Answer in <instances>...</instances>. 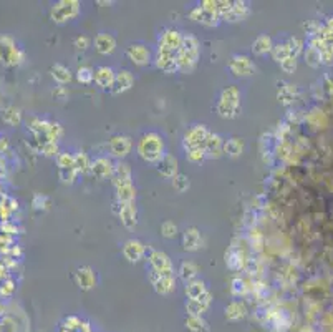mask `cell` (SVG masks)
I'll return each instance as SVG.
<instances>
[{"mask_svg":"<svg viewBox=\"0 0 333 332\" xmlns=\"http://www.w3.org/2000/svg\"><path fill=\"white\" fill-rule=\"evenodd\" d=\"M138 154L148 163H159L164 157V143L158 133H146L138 143Z\"/></svg>","mask_w":333,"mask_h":332,"instance_id":"1","label":"cell"},{"mask_svg":"<svg viewBox=\"0 0 333 332\" xmlns=\"http://www.w3.org/2000/svg\"><path fill=\"white\" fill-rule=\"evenodd\" d=\"M199 58V42L193 35H182V45L178 53L179 72H193Z\"/></svg>","mask_w":333,"mask_h":332,"instance_id":"2","label":"cell"},{"mask_svg":"<svg viewBox=\"0 0 333 332\" xmlns=\"http://www.w3.org/2000/svg\"><path fill=\"white\" fill-rule=\"evenodd\" d=\"M80 13V2L77 0H62L52 7V20L57 24H65L68 20L75 18Z\"/></svg>","mask_w":333,"mask_h":332,"instance_id":"3","label":"cell"},{"mask_svg":"<svg viewBox=\"0 0 333 332\" xmlns=\"http://www.w3.org/2000/svg\"><path fill=\"white\" fill-rule=\"evenodd\" d=\"M181 45H182V35L178 30L169 29L159 38L158 53H179Z\"/></svg>","mask_w":333,"mask_h":332,"instance_id":"4","label":"cell"},{"mask_svg":"<svg viewBox=\"0 0 333 332\" xmlns=\"http://www.w3.org/2000/svg\"><path fill=\"white\" fill-rule=\"evenodd\" d=\"M149 264L154 273L161 276H174L173 273V262L169 256L162 251H149Z\"/></svg>","mask_w":333,"mask_h":332,"instance_id":"5","label":"cell"},{"mask_svg":"<svg viewBox=\"0 0 333 332\" xmlns=\"http://www.w3.org/2000/svg\"><path fill=\"white\" fill-rule=\"evenodd\" d=\"M229 70L235 77H250L255 73V65L246 55H234L229 62Z\"/></svg>","mask_w":333,"mask_h":332,"instance_id":"6","label":"cell"},{"mask_svg":"<svg viewBox=\"0 0 333 332\" xmlns=\"http://www.w3.org/2000/svg\"><path fill=\"white\" fill-rule=\"evenodd\" d=\"M209 130L204 125H196L184 135V146L187 148H204L206 140L209 137Z\"/></svg>","mask_w":333,"mask_h":332,"instance_id":"7","label":"cell"},{"mask_svg":"<svg viewBox=\"0 0 333 332\" xmlns=\"http://www.w3.org/2000/svg\"><path fill=\"white\" fill-rule=\"evenodd\" d=\"M187 17L193 20V22H199L206 27H214L219 24L221 20V15L217 12H210V10H206L202 9V7H194V9L187 13Z\"/></svg>","mask_w":333,"mask_h":332,"instance_id":"8","label":"cell"},{"mask_svg":"<svg viewBox=\"0 0 333 332\" xmlns=\"http://www.w3.org/2000/svg\"><path fill=\"white\" fill-rule=\"evenodd\" d=\"M131 146H133L131 138L125 137V135H116V137H113L110 140V151L116 158H125L131 151Z\"/></svg>","mask_w":333,"mask_h":332,"instance_id":"9","label":"cell"},{"mask_svg":"<svg viewBox=\"0 0 333 332\" xmlns=\"http://www.w3.org/2000/svg\"><path fill=\"white\" fill-rule=\"evenodd\" d=\"M149 279H151V282H153L154 291L159 294H169V293H173L174 287H176L174 276H161L158 273H154V271H151Z\"/></svg>","mask_w":333,"mask_h":332,"instance_id":"10","label":"cell"},{"mask_svg":"<svg viewBox=\"0 0 333 332\" xmlns=\"http://www.w3.org/2000/svg\"><path fill=\"white\" fill-rule=\"evenodd\" d=\"M146 254V246L138 239H130L125 242L123 246V256L130 262H138L142 259V256Z\"/></svg>","mask_w":333,"mask_h":332,"instance_id":"11","label":"cell"},{"mask_svg":"<svg viewBox=\"0 0 333 332\" xmlns=\"http://www.w3.org/2000/svg\"><path fill=\"white\" fill-rule=\"evenodd\" d=\"M75 282L78 284L80 289L90 291L94 287V284H97V276H94L91 268H88V266L78 268L77 273H75Z\"/></svg>","mask_w":333,"mask_h":332,"instance_id":"12","label":"cell"},{"mask_svg":"<svg viewBox=\"0 0 333 332\" xmlns=\"http://www.w3.org/2000/svg\"><path fill=\"white\" fill-rule=\"evenodd\" d=\"M126 55H128V58H130L134 65H139V67L148 65L149 60H151V53H149V50L146 49L145 45H139V43L128 47Z\"/></svg>","mask_w":333,"mask_h":332,"instance_id":"13","label":"cell"},{"mask_svg":"<svg viewBox=\"0 0 333 332\" xmlns=\"http://www.w3.org/2000/svg\"><path fill=\"white\" fill-rule=\"evenodd\" d=\"M249 7L246 2H232V7L224 13L221 20H227V22H241V20L249 17Z\"/></svg>","mask_w":333,"mask_h":332,"instance_id":"14","label":"cell"},{"mask_svg":"<svg viewBox=\"0 0 333 332\" xmlns=\"http://www.w3.org/2000/svg\"><path fill=\"white\" fill-rule=\"evenodd\" d=\"M204 151L206 157L209 158H221V154L224 153V140L216 133H209V137L204 145Z\"/></svg>","mask_w":333,"mask_h":332,"instance_id":"15","label":"cell"},{"mask_svg":"<svg viewBox=\"0 0 333 332\" xmlns=\"http://www.w3.org/2000/svg\"><path fill=\"white\" fill-rule=\"evenodd\" d=\"M133 83H134V77L131 75V72L121 70L120 73H116V77H114L111 92H113L114 95L125 93V92H128V90H130V88L133 86Z\"/></svg>","mask_w":333,"mask_h":332,"instance_id":"16","label":"cell"},{"mask_svg":"<svg viewBox=\"0 0 333 332\" xmlns=\"http://www.w3.org/2000/svg\"><path fill=\"white\" fill-rule=\"evenodd\" d=\"M90 171H91V174L94 176V178L105 180V178H108V176H113L114 166L108 158H98L91 163Z\"/></svg>","mask_w":333,"mask_h":332,"instance_id":"17","label":"cell"},{"mask_svg":"<svg viewBox=\"0 0 333 332\" xmlns=\"http://www.w3.org/2000/svg\"><path fill=\"white\" fill-rule=\"evenodd\" d=\"M156 65L164 73L179 72L178 67V53H158L156 57Z\"/></svg>","mask_w":333,"mask_h":332,"instance_id":"18","label":"cell"},{"mask_svg":"<svg viewBox=\"0 0 333 332\" xmlns=\"http://www.w3.org/2000/svg\"><path fill=\"white\" fill-rule=\"evenodd\" d=\"M158 173L164 178H174L178 174V160L173 154H164L158 163Z\"/></svg>","mask_w":333,"mask_h":332,"instance_id":"19","label":"cell"},{"mask_svg":"<svg viewBox=\"0 0 333 332\" xmlns=\"http://www.w3.org/2000/svg\"><path fill=\"white\" fill-rule=\"evenodd\" d=\"M113 185L120 188V186H125V185H131V168L128 163H118L114 166V171H113Z\"/></svg>","mask_w":333,"mask_h":332,"instance_id":"20","label":"cell"},{"mask_svg":"<svg viewBox=\"0 0 333 332\" xmlns=\"http://www.w3.org/2000/svg\"><path fill=\"white\" fill-rule=\"evenodd\" d=\"M94 49L101 55H108L116 49V40L110 33H100V35L94 37Z\"/></svg>","mask_w":333,"mask_h":332,"instance_id":"21","label":"cell"},{"mask_svg":"<svg viewBox=\"0 0 333 332\" xmlns=\"http://www.w3.org/2000/svg\"><path fill=\"white\" fill-rule=\"evenodd\" d=\"M118 214H120L121 223H123V226L126 228H134L136 223H138V209H136L134 203L121 205V209Z\"/></svg>","mask_w":333,"mask_h":332,"instance_id":"22","label":"cell"},{"mask_svg":"<svg viewBox=\"0 0 333 332\" xmlns=\"http://www.w3.org/2000/svg\"><path fill=\"white\" fill-rule=\"evenodd\" d=\"M201 233L198 228H187L182 234V248L186 251H198L201 248Z\"/></svg>","mask_w":333,"mask_h":332,"instance_id":"23","label":"cell"},{"mask_svg":"<svg viewBox=\"0 0 333 332\" xmlns=\"http://www.w3.org/2000/svg\"><path fill=\"white\" fill-rule=\"evenodd\" d=\"M114 77H116V73H114L110 67H98V69L94 70V82H97L100 88H110L111 90Z\"/></svg>","mask_w":333,"mask_h":332,"instance_id":"24","label":"cell"},{"mask_svg":"<svg viewBox=\"0 0 333 332\" xmlns=\"http://www.w3.org/2000/svg\"><path fill=\"white\" fill-rule=\"evenodd\" d=\"M221 103L230 105V106H241V92L237 86H227L224 88L219 98Z\"/></svg>","mask_w":333,"mask_h":332,"instance_id":"25","label":"cell"},{"mask_svg":"<svg viewBox=\"0 0 333 332\" xmlns=\"http://www.w3.org/2000/svg\"><path fill=\"white\" fill-rule=\"evenodd\" d=\"M198 273H199V269L198 266L193 262V261H184V262H181V266L178 269V274L182 281H184L186 284L187 282H191L194 279H198Z\"/></svg>","mask_w":333,"mask_h":332,"instance_id":"26","label":"cell"},{"mask_svg":"<svg viewBox=\"0 0 333 332\" xmlns=\"http://www.w3.org/2000/svg\"><path fill=\"white\" fill-rule=\"evenodd\" d=\"M206 293H209V291L206 287V284H204V281L201 279H194L186 284V294L189 299H201Z\"/></svg>","mask_w":333,"mask_h":332,"instance_id":"27","label":"cell"},{"mask_svg":"<svg viewBox=\"0 0 333 332\" xmlns=\"http://www.w3.org/2000/svg\"><path fill=\"white\" fill-rule=\"evenodd\" d=\"M274 49V43H272V38L269 35H260L254 40L252 43V52L255 55H267Z\"/></svg>","mask_w":333,"mask_h":332,"instance_id":"28","label":"cell"},{"mask_svg":"<svg viewBox=\"0 0 333 332\" xmlns=\"http://www.w3.org/2000/svg\"><path fill=\"white\" fill-rule=\"evenodd\" d=\"M244 151V141L239 138H230L227 141H224V153L230 158L241 157Z\"/></svg>","mask_w":333,"mask_h":332,"instance_id":"29","label":"cell"},{"mask_svg":"<svg viewBox=\"0 0 333 332\" xmlns=\"http://www.w3.org/2000/svg\"><path fill=\"white\" fill-rule=\"evenodd\" d=\"M136 198V188L133 185H125L116 188V200L121 205H126V203H134Z\"/></svg>","mask_w":333,"mask_h":332,"instance_id":"30","label":"cell"},{"mask_svg":"<svg viewBox=\"0 0 333 332\" xmlns=\"http://www.w3.org/2000/svg\"><path fill=\"white\" fill-rule=\"evenodd\" d=\"M52 77L55 78L60 85H65L72 80V73H70V70L66 69V67L57 63V65L52 67Z\"/></svg>","mask_w":333,"mask_h":332,"instance_id":"31","label":"cell"},{"mask_svg":"<svg viewBox=\"0 0 333 332\" xmlns=\"http://www.w3.org/2000/svg\"><path fill=\"white\" fill-rule=\"evenodd\" d=\"M207 307H209V304L202 302L199 299H189L186 302V309H187L189 316H194V317H201L207 311Z\"/></svg>","mask_w":333,"mask_h":332,"instance_id":"32","label":"cell"},{"mask_svg":"<svg viewBox=\"0 0 333 332\" xmlns=\"http://www.w3.org/2000/svg\"><path fill=\"white\" fill-rule=\"evenodd\" d=\"M216 110H217V115H219L221 118L232 120V118L237 117V115H239L241 106H230V105H224V103H221V101H217Z\"/></svg>","mask_w":333,"mask_h":332,"instance_id":"33","label":"cell"},{"mask_svg":"<svg viewBox=\"0 0 333 332\" xmlns=\"http://www.w3.org/2000/svg\"><path fill=\"white\" fill-rule=\"evenodd\" d=\"M272 57H274L275 62L278 63H282L283 60H287L290 57H294L292 55V52L289 49V45L287 43H278V45H274V49H272Z\"/></svg>","mask_w":333,"mask_h":332,"instance_id":"34","label":"cell"},{"mask_svg":"<svg viewBox=\"0 0 333 332\" xmlns=\"http://www.w3.org/2000/svg\"><path fill=\"white\" fill-rule=\"evenodd\" d=\"M244 313H246V309L241 302H230L226 307V317L230 321H239L241 317H244Z\"/></svg>","mask_w":333,"mask_h":332,"instance_id":"35","label":"cell"},{"mask_svg":"<svg viewBox=\"0 0 333 332\" xmlns=\"http://www.w3.org/2000/svg\"><path fill=\"white\" fill-rule=\"evenodd\" d=\"M186 326L191 329L193 332H207V324L202 317H194V316H189L187 321H186Z\"/></svg>","mask_w":333,"mask_h":332,"instance_id":"36","label":"cell"},{"mask_svg":"<svg viewBox=\"0 0 333 332\" xmlns=\"http://www.w3.org/2000/svg\"><path fill=\"white\" fill-rule=\"evenodd\" d=\"M91 168L90 160H88L86 153H77L75 154V169L77 173H85Z\"/></svg>","mask_w":333,"mask_h":332,"instance_id":"37","label":"cell"},{"mask_svg":"<svg viewBox=\"0 0 333 332\" xmlns=\"http://www.w3.org/2000/svg\"><path fill=\"white\" fill-rule=\"evenodd\" d=\"M186 157H187L189 161H191V163H202V161L207 158L204 148H187Z\"/></svg>","mask_w":333,"mask_h":332,"instance_id":"38","label":"cell"},{"mask_svg":"<svg viewBox=\"0 0 333 332\" xmlns=\"http://www.w3.org/2000/svg\"><path fill=\"white\" fill-rule=\"evenodd\" d=\"M173 186L178 193H184L189 189V186H191V181H189L186 174H176L173 178Z\"/></svg>","mask_w":333,"mask_h":332,"instance_id":"39","label":"cell"},{"mask_svg":"<svg viewBox=\"0 0 333 332\" xmlns=\"http://www.w3.org/2000/svg\"><path fill=\"white\" fill-rule=\"evenodd\" d=\"M57 165L60 169H70L75 168V154L70 153H60L57 157Z\"/></svg>","mask_w":333,"mask_h":332,"instance_id":"40","label":"cell"},{"mask_svg":"<svg viewBox=\"0 0 333 332\" xmlns=\"http://www.w3.org/2000/svg\"><path fill=\"white\" fill-rule=\"evenodd\" d=\"M77 78L80 83H85V85L91 83L94 80V70H91L90 67H81L77 72Z\"/></svg>","mask_w":333,"mask_h":332,"instance_id":"41","label":"cell"},{"mask_svg":"<svg viewBox=\"0 0 333 332\" xmlns=\"http://www.w3.org/2000/svg\"><path fill=\"white\" fill-rule=\"evenodd\" d=\"M161 234L164 236V238H174V236L178 234V226H176L173 221H164L161 225Z\"/></svg>","mask_w":333,"mask_h":332,"instance_id":"42","label":"cell"},{"mask_svg":"<svg viewBox=\"0 0 333 332\" xmlns=\"http://www.w3.org/2000/svg\"><path fill=\"white\" fill-rule=\"evenodd\" d=\"M232 293L235 296H241V294H246V291H247V284L244 279H241V277H234L232 279Z\"/></svg>","mask_w":333,"mask_h":332,"instance_id":"43","label":"cell"},{"mask_svg":"<svg viewBox=\"0 0 333 332\" xmlns=\"http://www.w3.org/2000/svg\"><path fill=\"white\" fill-rule=\"evenodd\" d=\"M4 120L9 125H17L20 121V112L15 110V108H9V110L4 113Z\"/></svg>","mask_w":333,"mask_h":332,"instance_id":"44","label":"cell"},{"mask_svg":"<svg viewBox=\"0 0 333 332\" xmlns=\"http://www.w3.org/2000/svg\"><path fill=\"white\" fill-rule=\"evenodd\" d=\"M226 257H227V259H226V262H227V266H229V268H232L234 261H239L241 264H244V259H242L244 256H242V253H241V251L230 249L229 253L226 254Z\"/></svg>","mask_w":333,"mask_h":332,"instance_id":"45","label":"cell"},{"mask_svg":"<svg viewBox=\"0 0 333 332\" xmlns=\"http://www.w3.org/2000/svg\"><path fill=\"white\" fill-rule=\"evenodd\" d=\"M280 67H282V70L285 73H294L295 69H297V57H290L287 60H283V62L280 63Z\"/></svg>","mask_w":333,"mask_h":332,"instance_id":"46","label":"cell"},{"mask_svg":"<svg viewBox=\"0 0 333 332\" xmlns=\"http://www.w3.org/2000/svg\"><path fill=\"white\" fill-rule=\"evenodd\" d=\"M77 169L70 168V169H60V178H62L65 183H73L75 181V176H77Z\"/></svg>","mask_w":333,"mask_h":332,"instance_id":"47","label":"cell"},{"mask_svg":"<svg viewBox=\"0 0 333 332\" xmlns=\"http://www.w3.org/2000/svg\"><path fill=\"white\" fill-rule=\"evenodd\" d=\"M73 43H75V47H77V50L85 52L88 47H90V38L85 37V35H83V37H77V38H75Z\"/></svg>","mask_w":333,"mask_h":332,"instance_id":"48","label":"cell"},{"mask_svg":"<svg viewBox=\"0 0 333 332\" xmlns=\"http://www.w3.org/2000/svg\"><path fill=\"white\" fill-rule=\"evenodd\" d=\"M45 198L43 196H35V200H33V206H35L37 209H40V208H45L43 205H45Z\"/></svg>","mask_w":333,"mask_h":332,"instance_id":"49","label":"cell"}]
</instances>
